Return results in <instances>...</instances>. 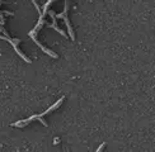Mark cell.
Masks as SVG:
<instances>
[{"mask_svg":"<svg viewBox=\"0 0 155 152\" xmlns=\"http://www.w3.org/2000/svg\"><path fill=\"white\" fill-rule=\"evenodd\" d=\"M104 147H106V142H104V143H102L101 146H99V147L97 148V151H95V152H102V150H103Z\"/></svg>","mask_w":155,"mask_h":152,"instance_id":"cell-5","label":"cell"},{"mask_svg":"<svg viewBox=\"0 0 155 152\" xmlns=\"http://www.w3.org/2000/svg\"><path fill=\"white\" fill-rule=\"evenodd\" d=\"M3 33H4L5 36H0V39L8 41V42H9V43H10L12 46H13V48H14V51H15V52H17L18 55L21 56V57H22V58L24 60L25 62L31 63V60L28 58L27 56H24V55H23V52H21V50H19V47H18V44L21 43V39H19V38H10V37H9V34H8V33H6V32H5V29H3Z\"/></svg>","mask_w":155,"mask_h":152,"instance_id":"cell-1","label":"cell"},{"mask_svg":"<svg viewBox=\"0 0 155 152\" xmlns=\"http://www.w3.org/2000/svg\"><path fill=\"white\" fill-rule=\"evenodd\" d=\"M29 37H31V38H32V39H33V41H34V42H36V43L38 44V46H40V47H41V50H42V51H43V52H45V53H47V55H48V56L53 57V58H57V55H56V53H55V52H53V51L48 50V48H47V47H45V46H43V44H42V43H40V41H38V39H37V36H29Z\"/></svg>","mask_w":155,"mask_h":152,"instance_id":"cell-4","label":"cell"},{"mask_svg":"<svg viewBox=\"0 0 155 152\" xmlns=\"http://www.w3.org/2000/svg\"><path fill=\"white\" fill-rule=\"evenodd\" d=\"M67 10H69V1H65V9L61 14H55V18L56 19H64L65 22L66 27H67V31H69V34H70V38L71 41H75V34H74V31H73V27L69 22V18H67Z\"/></svg>","mask_w":155,"mask_h":152,"instance_id":"cell-2","label":"cell"},{"mask_svg":"<svg viewBox=\"0 0 155 152\" xmlns=\"http://www.w3.org/2000/svg\"><path fill=\"white\" fill-rule=\"evenodd\" d=\"M48 14H50V15H51V18H52V24H50V25H48V27H50V28H53V29L56 31V32H59V33L61 34V36L66 37V33H65V32H64L62 29H60V28H59V25H57V19L55 18V13H53L52 10H50V12H48Z\"/></svg>","mask_w":155,"mask_h":152,"instance_id":"cell-3","label":"cell"}]
</instances>
